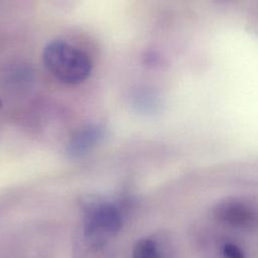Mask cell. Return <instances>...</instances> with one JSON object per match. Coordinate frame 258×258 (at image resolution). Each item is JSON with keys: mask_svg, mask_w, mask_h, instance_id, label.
I'll use <instances>...</instances> for the list:
<instances>
[{"mask_svg": "<svg viewBox=\"0 0 258 258\" xmlns=\"http://www.w3.org/2000/svg\"><path fill=\"white\" fill-rule=\"evenodd\" d=\"M82 225L77 247L106 253L109 242L123 227L122 211L112 202L91 197L81 207Z\"/></svg>", "mask_w": 258, "mask_h": 258, "instance_id": "1", "label": "cell"}, {"mask_svg": "<svg viewBox=\"0 0 258 258\" xmlns=\"http://www.w3.org/2000/svg\"><path fill=\"white\" fill-rule=\"evenodd\" d=\"M42 60L56 80L68 85L86 81L92 71V61L88 54L61 39L52 40L45 45Z\"/></svg>", "mask_w": 258, "mask_h": 258, "instance_id": "2", "label": "cell"}, {"mask_svg": "<svg viewBox=\"0 0 258 258\" xmlns=\"http://www.w3.org/2000/svg\"><path fill=\"white\" fill-rule=\"evenodd\" d=\"M216 216L225 224L239 229H252L258 224L256 209L238 199H229L220 203L216 209Z\"/></svg>", "mask_w": 258, "mask_h": 258, "instance_id": "3", "label": "cell"}, {"mask_svg": "<svg viewBox=\"0 0 258 258\" xmlns=\"http://www.w3.org/2000/svg\"><path fill=\"white\" fill-rule=\"evenodd\" d=\"M105 129L99 124H89L76 131L68 142L66 154L71 159H78L92 151L101 142Z\"/></svg>", "mask_w": 258, "mask_h": 258, "instance_id": "4", "label": "cell"}, {"mask_svg": "<svg viewBox=\"0 0 258 258\" xmlns=\"http://www.w3.org/2000/svg\"><path fill=\"white\" fill-rule=\"evenodd\" d=\"M132 258H170L160 243L153 238L138 240L132 250Z\"/></svg>", "mask_w": 258, "mask_h": 258, "instance_id": "5", "label": "cell"}, {"mask_svg": "<svg viewBox=\"0 0 258 258\" xmlns=\"http://www.w3.org/2000/svg\"><path fill=\"white\" fill-rule=\"evenodd\" d=\"M223 258H245L243 251L233 243H226L222 247Z\"/></svg>", "mask_w": 258, "mask_h": 258, "instance_id": "6", "label": "cell"}, {"mask_svg": "<svg viewBox=\"0 0 258 258\" xmlns=\"http://www.w3.org/2000/svg\"><path fill=\"white\" fill-rule=\"evenodd\" d=\"M1 106H2V103H1V101H0V108H1Z\"/></svg>", "mask_w": 258, "mask_h": 258, "instance_id": "7", "label": "cell"}]
</instances>
